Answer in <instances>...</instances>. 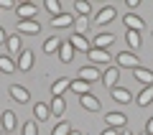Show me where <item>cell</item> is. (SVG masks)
<instances>
[{
  "label": "cell",
  "instance_id": "14",
  "mask_svg": "<svg viewBox=\"0 0 153 135\" xmlns=\"http://www.w3.org/2000/svg\"><path fill=\"white\" fill-rule=\"evenodd\" d=\"M18 33L38 36V33H41V23H38V21H18Z\"/></svg>",
  "mask_w": 153,
  "mask_h": 135
},
{
  "label": "cell",
  "instance_id": "18",
  "mask_svg": "<svg viewBox=\"0 0 153 135\" xmlns=\"http://www.w3.org/2000/svg\"><path fill=\"white\" fill-rule=\"evenodd\" d=\"M105 122H107V128H115V130H117V128H123V125L128 122V117H125L123 112H107V115H105Z\"/></svg>",
  "mask_w": 153,
  "mask_h": 135
},
{
  "label": "cell",
  "instance_id": "5",
  "mask_svg": "<svg viewBox=\"0 0 153 135\" xmlns=\"http://www.w3.org/2000/svg\"><path fill=\"white\" fill-rule=\"evenodd\" d=\"M115 18H117V8H115V5H105L102 10L97 13L94 23H97V26H107V23H112Z\"/></svg>",
  "mask_w": 153,
  "mask_h": 135
},
{
  "label": "cell",
  "instance_id": "34",
  "mask_svg": "<svg viewBox=\"0 0 153 135\" xmlns=\"http://www.w3.org/2000/svg\"><path fill=\"white\" fill-rule=\"evenodd\" d=\"M10 8H18L13 0H0V10H10Z\"/></svg>",
  "mask_w": 153,
  "mask_h": 135
},
{
  "label": "cell",
  "instance_id": "23",
  "mask_svg": "<svg viewBox=\"0 0 153 135\" xmlns=\"http://www.w3.org/2000/svg\"><path fill=\"white\" fill-rule=\"evenodd\" d=\"M59 59H61V64H71V61H74V49H71V43H69V41H61Z\"/></svg>",
  "mask_w": 153,
  "mask_h": 135
},
{
  "label": "cell",
  "instance_id": "2",
  "mask_svg": "<svg viewBox=\"0 0 153 135\" xmlns=\"http://www.w3.org/2000/svg\"><path fill=\"white\" fill-rule=\"evenodd\" d=\"M138 54L135 51H120V54H117V66H120V69H135V66H140L138 64Z\"/></svg>",
  "mask_w": 153,
  "mask_h": 135
},
{
  "label": "cell",
  "instance_id": "32",
  "mask_svg": "<svg viewBox=\"0 0 153 135\" xmlns=\"http://www.w3.org/2000/svg\"><path fill=\"white\" fill-rule=\"evenodd\" d=\"M71 130H74V128H71L69 122H64V120H61V122H56V125H54V130H51V135H69Z\"/></svg>",
  "mask_w": 153,
  "mask_h": 135
},
{
  "label": "cell",
  "instance_id": "21",
  "mask_svg": "<svg viewBox=\"0 0 153 135\" xmlns=\"http://www.w3.org/2000/svg\"><path fill=\"white\" fill-rule=\"evenodd\" d=\"M112 43H115L112 33H97L94 41H92V46H94V49H105V51H107V46H112Z\"/></svg>",
  "mask_w": 153,
  "mask_h": 135
},
{
  "label": "cell",
  "instance_id": "12",
  "mask_svg": "<svg viewBox=\"0 0 153 135\" xmlns=\"http://www.w3.org/2000/svg\"><path fill=\"white\" fill-rule=\"evenodd\" d=\"M79 79H84V82H89V84H92V82H100L102 79V71L97 69V66H82V69H79Z\"/></svg>",
  "mask_w": 153,
  "mask_h": 135
},
{
  "label": "cell",
  "instance_id": "38",
  "mask_svg": "<svg viewBox=\"0 0 153 135\" xmlns=\"http://www.w3.org/2000/svg\"><path fill=\"white\" fill-rule=\"evenodd\" d=\"M69 135H82V133H79V130H71V133Z\"/></svg>",
  "mask_w": 153,
  "mask_h": 135
},
{
  "label": "cell",
  "instance_id": "22",
  "mask_svg": "<svg viewBox=\"0 0 153 135\" xmlns=\"http://www.w3.org/2000/svg\"><path fill=\"white\" fill-rule=\"evenodd\" d=\"M61 41H64V38H59V36H49L44 41V54H59V49H61Z\"/></svg>",
  "mask_w": 153,
  "mask_h": 135
},
{
  "label": "cell",
  "instance_id": "13",
  "mask_svg": "<svg viewBox=\"0 0 153 135\" xmlns=\"http://www.w3.org/2000/svg\"><path fill=\"white\" fill-rule=\"evenodd\" d=\"M66 41L71 43V49H74V51H84V54H87V51L92 49V43H89L82 33H71V38H66Z\"/></svg>",
  "mask_w": 153,
  "mask_h": 135
},
{
  "label": "cell",
  "instance_id": "36",
  "mask_svg": "<svg viewBox=\"0 0 153 135\" xmlns=\"http://www.w3.org/2000/svg\"><path fill=\"white\" fill-rule=\"evenodd\" d=\"M102 135H120V133H117L115 128H105V130H102Z\"/></svg>",
  "mask_w": 153,
  "mask_h": 135
},
{
  "label": "cell",
  "instance_id": "39",
  "mask_svg": "<svg viewBox=\"0 0 153 135\" xmlns=\"http://www.w3.org/2000/svg\"><path fill=\"white\" fill-rule=\"evenodd\" d=\"M120 135H133V133H130V130H123V133H120Z\"/></svg>",
  "mask_w": 153,
  "mask_h": 135
},
{
  "label": "cell",
  "instance_id": "16",
  "mask_svg": "<svg viewBox=\"0 0 153 135\" xmlns=\"http://www.w3.org/2000/svg\"><path fill=\"white\" fill-rule=\"evenodd\" d=\"M33 117H36V122H46V120H51V107L46 102H36V105H33Z\"/></svg>",
  "mask_w": 153,
  "mask_h": 135
},
{
  "label": "cell",
  "instance_id": "6",
  "mask_svg": "<svg viewBox=\"0 0 153 135\" xmlns=\"http://www.w3.org/2000/svg\"><path fill=\"white\" fill-rule=\"evenodd\" d=\"M5 49H8V56H21L23 54V41L18 33H10L5 41Z\"/></svg>",
  "mask_w": 153,
  "mask_h": 135
},
{
  "label": "cell",
  "instance_id": "33",
  "mask_svg": "<svg viewBox=\"0 0 153 135\" xmlns=\"http://www.w3.org/2000/svg\"><path fill=\"white\" fill-rule=\"evenodd\" d=\"M23 135H38V122H36V120L23 122Z\"/></svg>",
  "mask_w": 153,
  "mask_h": 135
},
{
  "label": "cell",
  "instance_id": "35",
  "mask_svg": "<svg viewBox=\"0 0 153 135\" xmlns=\"http://www.w3.org/2000/svg\"><path fill=\"white\" fill-rule=\"evenodd\" d=\"M146 133H148V135H153V115L146 120Z\"/></svg>",
  "mask_w": 153,
  "mask_h": 135
},
{
  "label": "cell",
  "instance_id": "11",
  "mask_svg": "<svg viewBox=\"0 0 153 135\" xmlns=\"http://www.w3.org/2000/svg\"><path fill=\"white\" fill-rule=\"evenodd\" d=\"M66 89H71V79L69 76H59V79L51 84V97H64Z\"/></svg>",
  "mask_w": 153,
  "mask_h": 135
},
{
  "label": "cell",
  "instance_id": "10",
  "mask_svg": "<svg viewBox=\"0 0 153 135\" xmlns=\"http://www.w3.org/2000/svg\"><path fill=\"white\" fill-rule=\"evenodd\" d=\"M110 97H112L115 102H120V105H130V102H133V94L128 92L125 87H120V84L110 89Z\"/></svg>",
  "mask_w": 153,
  "mask_h": 135
},
{
  "label": "cell",
  "instance_id": "3",
  "mask_svg": "<svg viewBox=\"0 0 153 135\" xmlns=\"http://www.w3.org/2000/svg\"><path fill=\"white\" fill-rule=\"evenodd\" d=\"M100 82L107 87V92H110V89L117 87V82H120V69H117V66H107V69L102 71V79H100Z\"/></svg>",
  "mask_w": 153,
  "mask_h": 135
},
{
  "label": "cell",
  "instance_id": "31",
  "mask_svg": "<svg viewBox=\"0 0 153 135\" xmlns=\"http://www.w3.org/2000/svg\"><path fill=\"white\" fill-rule=\"evenodd\" d=\"M71 28H74V33H82V36H84V33H87V28H89V18H82V16H79V18L74 21V26H71Z\"/></svg>",
  "mask_w": 153,
  "mask_h": 135
},
{
  "label": "cell",
  "instance_id": "27",
  "mask_svg": "<svg viewBox=\"0 0 153 135\" xmlns=\"http://www.w3.org/2000/svg\"><path fill=\"white\" fill-rule=\"evenodd\" d=\"M16 69H18V64L13 61V56H8V54L0 56V71H3V74H13Z\"/></svg>",
  "mask_w": 153,
  "mask_h": 135
},
{
  "label": "cell",
  "instance_id": "1",
  "mask_svg": "<svg viewBox=\"0 0 153 135\" xmlns=\"http://www.w3.org/2000/svg\"><path fill=\"white\" fill-rule=\"evenodd\" d=\"M8 94H10V99L18 102V105H28L31 102V92H28L23 84H10L8 87Z\"/></svg>",
  "mask_w": 153,
  "mask_h": 135
},
{
  "label": "cell",
  "instance_id": "8",
  "mask_svg": "<svg viewBox=\"0 0 153 135\" xmlns=\"http://www.w3.org/2000/svg\"><path fill=\"white\" fill-rule=\"evenodd\" d=\"M123 23H125V28H128V31H138V33H140L143 28H146L143 18H140V16H135V13H125V16H123Z\"/></svg>",
  "mask_w": 153,
  "mask_h": 135
},
{
  "label": "cell",
  "instance_id": "30",
  "mask_svg": "<svg viewBox=\"0 0 153 135\" xmlns=\"http://www.w3.org/2000/svg\"><path fill=\"white\" fill-rule=\"evenodd\" d=\"M74 10L79 13V16H82V18H87L89 13H92V5H89L87 0H76V3H74Z\"/></svg>",
  "mask_w": 153,
  "mask_h": 135
},
{
  "label": "cell",
  "instance_id": "9",
  "mask_svg": "<svg viewBox=\"0 0 153 135\" xmlns=\"http://www.w3.org/2000/svg\"><path fill=\"white\" fill-rule=\"evenodd\" d=\"M79 105H82L87 112H100V110H102V102H100L92 92H89V94H82V97H79Z\"/></svg>",
  "mask_w": 153,
  "mask_h": 135
},
{
  "label": "cell",
  "instance_id": "37",
  "mask_svg": "<svg viewBox=\"0 0 153 135\" xmlns=\"http://www.w3.org/2000/svg\"><path fill=\"white\" fill-rule=\"evenodd\" d=\"M5 41H8V33H5V28L0 26V43H5Z\"/></svg>",
  "mask_w": 153,
  "mask_h": 135
},
{
  "label": "cell",
  "instance_id": "26",
  "mask_svg": "<svg viewBox=\"0 0 153 135\" xmlns=\"http://www.w3.org/2000/svg\"><path fill=\"white\" fill-rule=\"evenodd\" d=\"M153 102V87H143L140 92H138L135 97V105H140V107H146V105Z\"/></svg>",
  "mask_w": 153,
  "mask_h": 135
},
{
  "label": "cell",
  "instance_id": "4",
  "mask_svg": "<svg viewBox=\"0 0 153 135\" xmlns=\"http://www.w3.org/2000/svg\"><path fill=\"white\" fill-rule=\"evenodd\" d=\"M87 59L92 61V66H100V64H110V61H112V56H110L105 49H94V46H92V49L87 51Z\"/></svg>",
  "mask_w": 153,
  "mask_h": 135
},
{
  "label": "cell",
  "instance_id": "28",
  "mask_svg": "<svg viewBox=\"0 0 153 135\" xmlns=\"http://www.w3.org/2000/svg\"><path fill=\"white\" fill-rule=\"evenodd\" d=\"M125 43H128V46H130V49L133 51H138V49H140V33H138V31H125Z\"/></svg>",
  "mask_w": 153,
  "mask_h": 135
},
{
  "label": "cell",
  "instance_id": "29",
  "mask_svg": "<svg viewBox=\"0 0 153 135\" xmlns=\"http://www.w3.org/2000/svg\"><path fill=\"white\" fill-rule=\"evenodd\" d=\"M44 8H46V13H49L51 18H56V16H61V13H64V10H61V3H59V0H46Z\"/></svg>",
  "mask_w": 153,
  "mask_h": 135
},
{
  "label": "cell",
  "instance_id": "40",
  "mask_svg": "<svg viewBox=\"0 0 153 135\" xmlns=\"http://www.w3.org/2000/svg\"><path fill=\"white\" fill-rule=\"evenodd\" d=\"M140 135H148V133H140Z\"/></svg>",
  "mask_w": 153,
  "mask_h": 135
},
{
  "label": "cell",
  "instance_id": "19",
  "mask_svg": "<svg viewBox=\"0 0 153 135\" xmlns=\"http://www.w3.org/2000/svg\"><path fill=\"white\" fill-rule=\"evenodd\" d=\"M0 122H3V130H5V133H13V130H16V125H18V117H16V112H13V110H5V112H3V117H0Z\"/></svg>",
  "mask_w": 153,
  "mask_h": 135
},
{
  "label": "cell",
  "instance_id": "15",
  "mask_svg": "<svg viewBox=\"0 0 153 135\" xmlns=\"http://www.w3.org/2000/svg\"><path fill=\"white\" fill-rule=\"evenodd\" d=\"M133 76H135L143 87H153V71L146 69V66H135V69H133Z\"/></svg>",
  "mask_w": 153,
  "mask_h": 135
},
{
  "label": "cell",
  "instance_id": "17",
  "mask_svg": "<svg viewBox=\"0 0 153 135\" xmlns=\"http://www.w3.org/2000/svg\"><path fill=\"white\" fill-rule=\"evenodd\" d=\"M33 61H36V56H33V51L23 49V54L18 56V69H21V71H31V69H33Z\"/></svg>",
  "mask_w": 153,
  "mask_h": 135
},
{
  "label": "cell",
  "instance_id": "41",
  "mask_svg": "<svg viewBox=\"0 0 153 135\" xmlns=\"http://www.w3.org/2000/svg\"><path fill=\"white\" fill-rule=\"evenodd\" d=\"M0 135H5V133H0Z\"/></svg>",
  "mask_w": 153,
  "mask_h": 135
},
{
  "label": "cell",
  "instance_id": "20",
  "mask_svg": "<svg viewBox=\"0 0 153 135\" xmlns=\"http://www.w3.org/2000/svg\"><path fill=\"white\" fill-rule=\"evenodd\" d=\"M74 21H76V18L71 16V13H61V16L51 18V26H54V28H71Z\"/></svg>",
  "mask_w": 153,
  "mask_h": 135
},
{
  "label": "cell",
  "instance_id": "24",
  "mask_svg": "<svg viewBox=\"0 0 153 135\" xmlns=\"http://www.w3.org/2000/svg\"><path fill=\"white\" fill-rule=\"evenodd\" d=\"M51 117H61V115L66 112V102H64V97H51Z\"/></svg>",
  "mask_w": 153,
  "mask_h": 135
},
{
  "label": "cell",
  "instance_id": "7",
  "mask_svg": "<svg viewBox=\"0 0 153 135\" xmlns=\"http://www.w3.org/2000/svg\"><path fill=\"white\" fill-rule=\"evenodd\" d=\"M16 13H18L21 21H33L36 13H38V5H36V3H21V5L16 8Z\"/></svg>",
  "mask_w": 153,
  "mask_h": 135
},
{
  "label": "cell",
  "instance_id": "25",
  "mask_svg": "<svg viewBox=\"0 0 153 135\" xmlns=\"http://www.w3.org/2000/svg\"><path fill=\"white\" fill-rule=\"evenodd\" d=\"M71 92H76L79 97H82V94H89V92H92V84L76 76V79H71Z\"/></svg>",
  "mask_w": 153,
  "mask_h": 135
}]
</instances>
